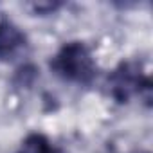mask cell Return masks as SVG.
<instances>
[{
  "label": "cell",
  "mask_w": 153,
  "mask_h": 153,
  "mask_svg": "<svg viewBox=\"0 0 153 153\" xmlns=\"http://www.w3.org/2000/svg\"><path fill=\"white\" fill-rule=\"evenodd\" d=\"M51 68L59 78L72 83H88L96 74L94 59L88 49L79 42L63 45L61 51L52 58Z\"/></svg>",
  "instance_id": "6da1fadb"
},
{
  "label": "cell",
  "mask_w": 153,
  "mask_h": 153,
  "mask_svg": "<svg viewBox=\"0 0 153 153\" xmlns=\"http://www.w3.org/2000/svg\"><path fill=\"white\" fill-rule=\"evenodd\" d=\"M110 90L117 101H128L131 96H146L149 99L151 83L148 78L139 74V67L131 63H123L112 76H110Z\"/></svg>",
  "instance_id": "7a4b0ae2"
},
{
  "label": "cell",
  "mask_w": 153,
  "mask_h": 153,
  "mask_svg": "<svg viewBox=\"0 0 153 153\" xmlns=\"http://www.w3.org/2000/svg\"><path fill=\"white\" fill-rule=\"evenodd\" d=\"M25 49V36L11 22H0V59L11 61Z\"/></svg>",
  "instance_id": "3957f363"
},
{
  "label": "cell",
  "mask_w": 153,
  "mask_h": 153,
  "mask_svg": "<svg viewBox=\"0 0 153 153\" xmlns=\"http://www.w3.org/2000/svg\"><path fill=\"white\" fill-rule=\"evenodd\" d=\"M20 153H61L56 146H52L43 135H29L24 144H22V149Z\"/></svg>",
  "instance_id": "277c9868"
}]
</instances>
